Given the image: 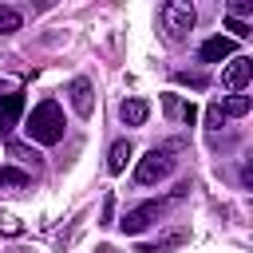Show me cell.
<instances>
[{
	"instance_id": "obj_1",
	"label": "cell",
	"mask_w": 253,
	"mask_h": 253,
	"mask_svg": "<svg viewBox=\"0 0 253 253\" xmlns=\"http://www.w3.org/2000/svg\"><path fill=\"white\" fill-rule=\"evenodd\" d=\"M24 130H28L32 142H40V146H55V142L63 138V107H59L55 99L36 103L32 115H28V123H24Z\"/></svg>"
},
{
	"instance_id": "obj_2",
	"label": "cell",
	"mask_w": 253,
	"mask_h": 253,
	"mask_svg": "<svg viewBox=\"0 0 253 253\" xmlns=\"http://www.w3.org/2000/svg\"><path fill=\"white\" fill-rule=\"evenodd\" d=\"M174 154H178V142L146 150V154L138 158V166H134V182H138V186H154V182H162L166 174H174V166H178Z\"/></svg>"
},
{
	"instance_id": "obj_3",
	"label": "cell",
	"mask_w": 253,
	"mask_h": 253,
	"mask_svg": "<svg viewBox=\"0 0 253 253\" xmlns=\"http://www.w3.org/2000/svg\"><path fill=\"white\" fill-rule=\"evenodd\" d=\"M158 24H162V32H166L170 43H182V40L194 32L198 12H194V4H186V0H166V4L158 8Z\"/></svg>"
},
{
	"instance_id": "obj_4",
	"label": "cell",
	"mask_w": 253,
	"mask_h": 253,
	"mask_svg": "<svg viewBox=\"0 0 253 253\" xmlns=\"http://www.w3.org/2000/svg\"><path fill=\"white\" fill-rule=\"evenodd\" d=\"M162 210H166L162 202H142V206L126 210V217H123L119 225H123V233H142L150 221H158V217H162Z\"/></svg>"
},
{
	"instance_id": "obj_5",
	"label": "cell",
	"mask_w": 253,
	"mask_h": 253,
	"mask_svg": "<svg viewBox=\"0 0 253 253\" xmlns=\"http://www.w3.org/2000/svg\"><path fill=\"white\" fill-rule=\"evenodd\" d=\"M67 95H71V107H75V115L79 119H87L91 111H95V91H91V79H71L67 83Z\"/></svg>"
},
{
	"instance_id": "obj_6",
	"label": "cell",
	"mask_w": 253,
	"mask_h": 253,
	"mask_svg": "<svg viewBox=\"0 0 253 253\" xmlns=\"http://www.w3.org/2000/svg\"><path fill=\"white\" fill-rule=\"evenodd\" d=\"M249 75H253V59H249V55H237V59H229V67L221 71V83L237 95V91L249 83Z\"/></svg>"
},
{
	"instance_id": "obj_7",
	"label": "cell",
	"mask_w": 253,
	"mask_h": 253,
	"mask_svg": "<svg viewBox=\"0 0 253 253\" xmlns=\"http://www.w3.org/2000/svg\"><path fill=\"white\" fill-rule=\"evenodd\" d=\"M233 55V40L229 36H210L206 43H202V63H221V59H229Z\"/></svg>"
},
{
	"instance_id": "obj_8",
	"label": "cell",
	"mask_w": 253,
	"mask_h": 253,
	"mask_svg": "<svg viewBox=\"0 0 253 253\" xmlns=\"http://www.w3.org/2000/svg\"><path fill=\"white\" fill-rule=\"evenodd\" d=\"M146 115H150V103H146V99H123V107H119V119H123L126 126H142Z\"/></svg>"
},
{
	"instance_id": "obj_9",
	"label": "cell",
	"mask_w": 253,
	"mask_h": 253,
	"mask_svg": "<svg viewBox=\"0 0 253 253\" xmlns=\"http://www.w3.org/2000/svg\"><path fill=\"white\" fill-rule=\"evenodd\" d=\"M186 237H190L186 229H170V233H162V237H154V241H138V253H158V249H178V245H182Z\"/></svg>"
},
{
	"instance_id": "obj_10",
	"label": "cell",
	"mask_w": 253,
	"mask_h": 253,
	"mask_svg": "<svg viewBox=\"0 0 253 253\" xmlns=\"http://www.w3.org/2000/svg\"><path fill=\"white\" fill-rule=\"evenodd\" d=\"M130 154H134V150H130V142H126V138H119V142L111 146V154H107V170H111V174H123V170H126V162H130Z\"/></svg>"
},
{
	"instance_id": "obj_11",
	"label": "cell",
	"mask_w": 253,
	"mask_h": 253,
	"mask_svg": "<svg viewBox=\"0 0 253 253\" xmlns=\"http://www.w3.org/2000/svg\"><path fill=\"white\" fill-rule=\"evenodd\" d=\"M20 190H28V174L16 166H4L0 170V194H20Z\"/></svg>"
},
{
	"instance_id": "obj_12",
	"label": "cell",
	"mask_w": 253,
	"mask_h": 253,
	"mask_svg": "<svg viewBox=\"0 0 253 253\" xmlns=\"http://www.w3.org/2000/svg\"><path fill=\"white\" fill-rule=\"evenodd\" d=\"M20 111H24V95H4V99H0V119H4V123H16Z\"/></svg>"
},
{
	"instance_id": "obj_13",
	"label": "cell",
	"mask_w": 253,
	"mask_h": 253,
	"mask_svg": "<svg viewBox=\"0 0 253 253\" xmlns=\"http://www.w3.org/2000/svg\"><path fill=\"white\" fill-rule=\"evenodd\" d=\"M20 24H24V20H20V12L0 4V36H12V32H20Z\"/></svg>"
},
{
	"instance_id": "obj_14",
	"label": "cell",
	"mask_w": 253,
	"mask_h": 253,
	"mask_svg": "<svg viewBox=\"0 0 253 253\" xmlns=\"http://www.w3.org/2000/svg\"><path fill=\"white\" fill-rule=\"evenodd\" d=\"M8 154H12L16 162H32V166H40V154H36L28 142H8Z\"/></svg>"
},
{
	"instance_id": "obj_15",
	"label": "cell",
	"mask_w": 253,
	"mask_h": 253,
	"mask_svg": "<svg viewBox=\"0 0 253 253\" xmlns=\"http://www.w3.org/2000/svg\"><path fill=\"white\" fill-rule=\"evenodd\" d=\"M245 111H249V95H229L221 107V115H245Z\"/></svg>"
},
{
	"instance_id": "obj_16",
	"label": "cell",
	"mask_w": 253,
	"mask_h": 253,
	"mask_svg": "<svg viewBox=\"0 0 253 253\" xmlns=\"http://www.w3.org/2000/svg\"><path fill=\"white\" fill-rule=\"evenodd\" d=\"M249 12H253V0H233V4H229V16H233V20H241V16H249Z\"/></svg>"
},
{
	"instance_id": "obj_17",
	"label": "cell",
	"mask_w": 253,
	"mask_h": 253,
	"mask_svg": "<svg viewBox=\"0 0 253 253\" xmlns=\"http://www.w3.org/2000/svg\"><path fill=\"white\" fill-rule=\"evenodd\" d=\"M225 28H229V32L237 36V40H249V36H253V32H249V24H241V20H233V16L225 20Z\"/></svg>"
},
{
	"instance_id": "obj_18",
	"label": "cell",
	"mask_w": 253,
	"mask_h": 253,
	"mask_svg": "<svg viewBox=\"0 0 253 253\" xmlns=\"http://www.w3.org/2000/svg\"><path fill=\"white\" fill-rule=\"evenodd\" d=\"M174 79H178V83H190L194 91H202V87H206V75H190V71H178Z\"/></svg>"
},
{
	"instance_id": "obj_19",
	"label": "cell",
	"mask_w": 253,
	"mask_h": 253,
	"mask_svg": "<svg viewBox=\"0 0 253 253\" xmlns=\"http://www.w3.org/2000/svg\"><path fill=\"white\" fill-rule=\"evenodd\" d=\"M206 123H210V126H221V103H213V107L206 111Z\"/></svg>"
},
{
	"instance_id": "obj_20",
	"label": "cell",
	"mask_w": 253,
	"mask_h": 253,
	"mask_svg": "<svg viewBox=\"0 0 253 253\" xmlns=\"http://www.w3.org/2000/svg\"><path fill=\"white\" fill-rule=\"evenodd\" d=\"M111 217H115V198L107 194V202H103V225H111Z\"/></svg>"
},
{
	"instance_id": "obj_21",
	"label": "cell",
	"mask_w": 253,
	"mask_h": 253,
	"mask_svg": "<svg viewBox=\"0 0 253 253\" xmlns=\"http://www.w3.org/2000/svg\"><path fill=\"white\" fill-rule=\"evenodd\" d=\"M178 115H182L186 123H194V119H198V107H194V103H182V111H178Z\"/></svg>"
},
{
	"instance_id": "obj_22",
	"label": "cell",
	"mask_w": 253,
	"mask_h": 253,
	"mask_svg": "<svg viewBox=\"0 0 253 253\" xmlns=\"http://www.w3.org/2000/svg\"><path fill=\"white\" fill-rule=\"evenodd\" d=\"M8 130H12V123H4V119H0V134H8Z\"/></svg>"
}]
</instances>
